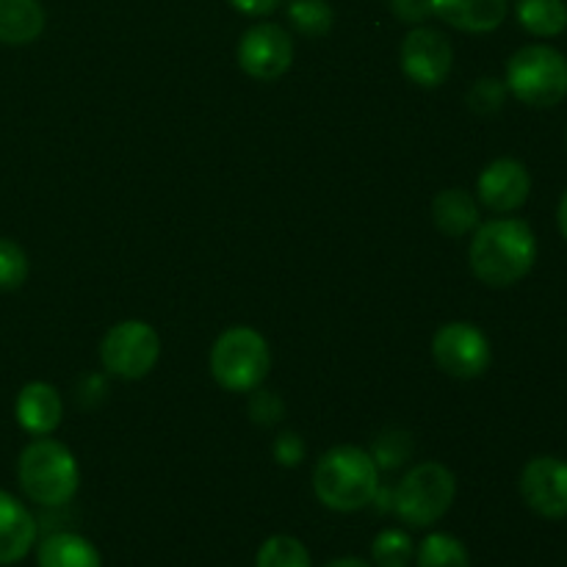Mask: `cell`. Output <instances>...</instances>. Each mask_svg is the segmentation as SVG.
Segmentation results:
<instances>
[{
  "label": "cell",
  "instance_id": "6da1fadb",
  "mask_svg": "<svg viewBox=\"0 0 567 567\" xmlns=\"http://www.w3.org/2000/svg\"><path fill=\"white\" fill-rule=\"evenodd\" d=\"M537 260V238L524 219L480 221L468 247L471 271L491 288H509L524 280Z\"/></svg>",
  "mask_w": 567,
  "mask_h": 567
},
{
  "label": "cell",
  "instance_id": "d6986e66",
  "mask_svg": "<svg viewBox=\"0 0 567 567\" xmlns=\"http://www.w3.org/2000/svg\"><path fill=\"white\" fill-rule=\"evenodd\" d=\"M520 28L532 37L551 39L567 28V3L565 0H518L515 6Z\"/></svg>",
  "mask_w": 567,
  "mask_h": 567
},
{
  "label": "cell",
  "instance_id": "d4e9b609",
  "mask_svg": "<svg viewBox=\"0 0 567 567\" xmlns=\"http://www.w3.org/2000/svg\"><path fill=\"white\" fill-rule=\"evenodd\" d=\"M507 103V83L498 78H480L468 92V105L474 114L491 116L498 114Z\"/></svg>",
  "mask_w": 567,
  "mask_h": 567
},
{
  "label": "cell",
  "instance_id": "4fadbf2b",
  "mask_svg": "<svg viewBox=\"0 0 567 567\" xmlns=\"http://www.w3.org/2000/svg\"><path fill=\"white\" fill-rule=\"evenodd\" d=\"M17 424L33 437L53 435L64 419V402L61 393L50 382H28L14 402Z\"/></svg>",
  "mask_w": 567,
  "mask_h": 567
},
{
  "label": "cell",
  "instance_id": "5b68a950",
  "mask_svg": "<svg viewBox=\"0 0 567 567\" xmlns=\"http://www.w3.org/2000/svg\"><path fill=\"white\" fill-rule=\"evenodd\" d=\"M504 83L529 109H554L567 97V59L551 44H526L509 55Z\"/></svg>",
  "mask_w": 567,
  "mask_h": 567
},
{
  "label": "cell",
  "instance_id": "9c48e42d",
  "mask_svg": "<svg viewBox=\"0 0 567 567\" xmlns=\"http://www.w3.org/2000/svg\"><path fill=\"white\" fill-rule=\"evenodd\" d=\"M238 66L255 81H277L293 64V39L277 22H258L247 28L236 48Z\"/></svg>",
  "mask_w": 567,
  "mask_h": 567
},
{
  "label": "cell",
  "instance_id": "1f68e13d",
  "mask_svg": "<svg viewBox=\"0 0 567 567\" xmlns=\"http://www.w3.org/2000/svg\"><path fill=\"white\" fill-rule=\"evenodd\" d=\"M327 567H374V565L363 563V559H358V557H341V559H336V563H330Z\"/></svg>",
  "mask_w": 567,
  "mask_h": 567
},
{
  "label": "cell",
  "instance_id": "277c9868",
  "mask_svg": "<svg viewBox=\"0 0 567 567\" xmlns=\"http://www.w3.org/2000/svg\"><path fill=\"white\" fill-rule=\"evenodd\" d=\"M210 377L230 393H252L271 371L266 338L252 327H227L210 347Z\"/></svg>",
  "mask_w": 567,
  "mask_h": 567
},
{
  "label": "cell",
  "instance_id": "5bb4252c",
  "mask_svg": "<svg viewBox=\"0 0 567 567\" xmlns=\"http://www.w3.org/2000/svg\"><path fill=\"white\" fill-rule=\"evenodd\" d=\"M37 535L39 526L31 509L11 493L0 491V567L25 559L37 546Z\"/></svg>",
  "mask_w": 567,
  "mask_h": 567
},
{
  "label": "cell",
  "instance_id": "484cf974",
  "mask_svg": "<svg viewBox=\"0 0 567 567\" xmlns=\"http://www.w3.org/2000/svg\"><path fill=\"white\" fill-rule=\"evenodd\" d=\"M410 452H413V443H410L408 432H385L377 441L371 457H374L377 468H399V465L408 463Z\"/></svg>",
  "mask_w": 567,
  "mask_h": 567
},
{
  "label": "cell",
  "instance_id": "4316f807",
  "mask_svg": "<svg viewBox=\"0 0 567 567\" xmlns=\"http://www.w3.org/2000/svg\"><path fill=\"white\" fill-rule=\"evenodd\" d=\"M282 410H286V404L280 402V399L275 396L271 391H252V402H249V413H252V421L255 424H275V421H280Z\"/></svg>",
  "mask_w": 567,
  "mask_h": 567
},
{
  "label": "cell",
  "instance_id": "7402d4cb",
  "mask_svg": "<svg viewBox=\"0 0 567 567\" xmlns=\"http://www.w3.org/2000/svg\"><path fill=\"white\" fill-rule=\"evenodd\" d=\"M377 567H410L415 563V543L404 529H385L371 543Z\"/></svg>",
  "mask_w": 567,
  "mask_h": 567
},
{
  "label": "cell",
  "instance_id": "3957f363",
  "mask_svg": "<svg viewBox=\"0 0 567 567\" xmlns=\"http://www.w3.org/2000/svg\"><path fill=\"white\" fill-rule=\"evenodd\" d=\"M22 493L39 507H64L75 498L81 468L70 449L55 437H33L17 460Z\"/></svg>",
  "mask_w": 567,
  "mask_h": 567
},
{
  "label": "cell",
  "instance_id": "52a82bcc",
  "mask_svg": "<svg viewBox=\"0 0 567 567\" xmlns=\"http://www.w3.org/2000/svg\"><path fill=\"white\" fill-rule=\"evenodd\" d=\"M161 358V338L147 321L127 319L111 327L100 341V363L111 377L142 380Z\"/></svg>",
  "mask_w": 567,
  "mask_h": 567
},
{
  "label": "cell",
  "instance_id": "2e32d148",
  "mask_svg": "<svg viewBox=\"0 0 567 567\" xmlns=\"http://www.w3.org/2000/svg\"><path fill=\"white\" fill-rule=\"evenodd\" d=\"M432 221L449 238H463L480 227V199L465 188H446L432 199Z\"/></svg>",
  "mask_w": 567,
  "mask_h": 567
},
{
  "label": "cell",
  "instance_id": "8992f818",
  "mask_svg": "<svg viewBox=\"0 0 567 567\" xmlns=\"http://www.w3.org/2000/svg\"><path fill=\"white\" fill-rule=\"evenodd\" d=\"M457 496V480L443 463H419L399 480L393 491V513L413 529L437 524L452 509Z\"/></svg>",
  "mask_w": 567,
  "mask_h": 567
},
{
  "label": "cell",
  "instance_id": "ffe728a7",
  "mask_svg": "<svg viewBox=\"0 0 567 567\" xmlns=\"http://www.w3.org/2000/svg\"><path fill=\"white\" fill-rule=\"evenodd\" d=\"M415 565L419 567H471L468 548L446 532H435L421 540L415 548Z\"/></svg>",
  "mask_w": 567,
  "mask_h": 567
},
{
  "label": "cell",
  "instance_id": "9a60e30c",
  "mask_svg": "<svg viewBox=\"0 0 567 567\" xmlns=\"http://www.w3.org/2000/svg\"><path fill=\"white\" fill-rule=\"evenodd\" d=\"M509 0H432V14L465 33H491L507 20Z\"/></svg>",
  "mask_w": 567,
  "mask_h": 567
},
{
  "label": "cell",
  "instance_id": "8fae6325",
  "mask_svg": "<svg viewBox=\"0 0 567 567\" xmlns=\"http://www.w3.org/2000/svg\"><path fill=\"white\" fill-rule=\"evenodd\" d=\"M520 496L540 518H567V463L559 457H535L520 471Z\"/></svg>",
  "mask_w": 567,
  "mask_h": 567
},
{
  "label": "cell",
  "instance_id": "603a6c76",
  "mask_svg": "<svg viewBox=\"0 0 567 567\" xmlns=\"http://www.w3.org/2000/svg\"><path fill=\"white\" fill-rule=\"evenodd\" d=\"M255 567H310V554L297 537L275 535L258 548Z\"/></svg>",
  "mask_w": 567,
  "mask_h": 567
},
{
  "label": "cell",
  "instance_id": "4dcf8cb0",
  "mask_svg": "<svg viewBox=\"0 0 567 567\" xmlns=\"http://www.w3.org/2000/svg\"><path fill=\"white\" fill-rule=\"evenodd\" d=\"M557 225H559V233H563V238L567 241V192L563 194V199H559V208H557Z\"/></svg>",
  "mask_w": 567,
  "mask_h": 567
},
{
  "label": "cell",
  "instance_id": "7c38bea8",
  "mask_svg": "<svg viewBox=\"0 0 567 567\" xmlns=\"http://www.w3.org/2000/svg\"><path fill=\"white\" fill-rule=\"evenodd\" d=\"M532 194V175L520 161L496 158L482 169L476 181V197L493 214H513L524 208Z\"/></svg>",
  "mask_w": 567,
  "mask_h": 567
},
{
  "label": "cell",
  "instance_id": "f546056e",
  "mask_svg": "<svg viewBox=\"0 0 567 567\" xmlns=\"http://www.w3.org/2000/svg\"><path fill=\"white\" fill-rule=\"evenodd\" d=\"M227 3L247 17H266L280 9L282 0H227Z\"/></svg>",
  "mask_w": 567,
  "mask_h": 567
},
{
  "label": "cell",
  "instance_id": "f1b7e54d",
  "mask_svg": "<svg viewBox=\"0 0 567 567\" xmlns=\"http://www.w3.org/2000/svg\"><path fill=\"white\" fill-rule=\"evenodd\" d=\"M305 457V443L297 432H280L275 441V460L286 468H293V465L302 463Z\"/></svg>",
  "mask_w": 567,
  "mask_h": 567
},
{
  "label": "cell",
  "instance_id": "44dd1931",
  "mask_svg": "<svg viewBox=\"0 0 567 567\" xmlns=\"http://www.w3.org/2000/svg\"><path fill=\"white\" fill-rule=\"evenodd\" d=\"M286 14L288 22L308 39L327 37L332 31V22H336L330 0H288Z\"/></svg>",
  "mask_w": 567,
  "mask_h": 567
},
{
  "label": "cell",
  "instance_id": "ac0fdd59",
  "mask_svg": "<svg viewBox=\"0 0 567 567\" xmlns=\"http://www.w3.org/2000/svg\"><path fill=\"white\" fill-rule=\"evenodd\" d=\"M37 567H103L92 540L75 532H55L37 548Z\"/></svg>",
  "mask_w": 567,
  "mask_h": 567
},
{
  "label": "cell",
  "instance_id": "ba28073f",
  "mask_svg": "<svg viewBox=\"0 0 567 567\" xmlns=\"http://www.w3.org/2000/svg\"><path fill=\"white\" fill-rule=\"evenodd\" d=\"M432 358L454 380H476L491 365V341L471 321H449L432 338Z\"/></svg>",
  "mask_w": 567,
  "mask_h": 567
},
{
  "label": "cell",
  "instance_id": "30bf717a",
  "mask_svg": "<svg viewBox=\"0 0 567 567\" xmlns=\"http://www.w3.org/2000/svg\"><path fill=\"white\" fill-rule=\"evenodd\" d=\"M402 70L415 86L437 89L446 83L454 64V48L449 37L437 28L415 25L402 42Z\"/></svg>",
  "mask_w": 567,
  "mask_h": 567
},
{
  "label": "cell",
  "instance_id": "e0dca14e",
  "mask_svg": "<svg viewBox=\"0 0 567 567\" xmlns=\"http://www.w3.org/2000/svg\"><path fill=\"white\" fill-rule=\"evenodd\" d=\"M44 6L39 0H0V44L22 48L42 37Z\"/></svg>",
  "mask_w": 567,
  "mask_h": 567
},
{
  "label": "cell",
  "instance_id": "83f0119b",
  "mask_svg": "<svg viewBox=\"0 0 567 567\" xmlns=\"http://www.w3.org/2000/svg\"><path fill=\"white\" fill-rule=\"evenodd\" d=\"M388 9L410 25H424L432 17V0H385Z\"/></svg>",
  "mask_w": 567,
  "mask_h": 567
},
{
  "label": "cell",
  "instance_id": "cb8c5ba5",
  "mask_svg": "<svg viewBox=\"0 0 567 567\" xmlns=\"http://www.w3.org/2000/svg\"><path fill=\"white\" fill-rule=\"evenodd\" d=\"M28 255L11 238L0 236V291H17L28 280Z\"/></svg>",
  "mask_w": 567,
  "mask_h": 567
},
{
  "label": "cell",
  "instance_id": "7a4b0ae2",
  "mask_svg": "<svg viewBox=\"0 0 567 567\" xmlns=\"http://www.w3.org/2000/svg\"><path fill=\"white\" fill-rule=\"evenodd\" d=\"M313 493L332 513H358L380 496V468L360 446H336L313 468Z\"/></svg>",
  "mask_w": 567,
  "mask_h": 567
}]
</instances>
